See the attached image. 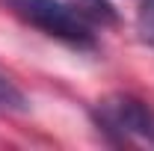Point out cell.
<instances>
[{"instance_id": "cell-1", "label": "cell", "mask_w": 154, "mask_h": 151, "mask_svg": "<svg viewBox=\"0 0 154 151\" xmlns=\"http://www.w3.org/2000/svg\"><path fill=\"white\" fill-rule=\"evenodd\" d=\"M3 3H9L15 15H21L27 24L38 27L48 36L62 39V42L77 45V48L95 45V36H92L86 18L71 3H59V0H3Z\"/></svg>"}, {"instance_id": "cell-2", "label": "cell", "mask_w": 154, "mask_h": 151, "mask_svg": "<svg viewBox=\"0 0 154 151\" xmlns=\"http://www.w3.org/2000/svg\"><path fill=\"white\" fill-rule=\"evenodd\" d=\"M95 119L104 131L119 133L122 139H139L154 145V110L134 95H110L98 101Z\"/></svg>"}, {"instance_id": "cell-3", "label": "cell", "mask_w": 154, "mask_h": 151, "mask_svg": "<svg viewBox=\"0 0 154 151\" xmlns=\"http://www.w3.org/2000/svg\"><path fill=\"white\" fill-rule=\"evenodd\" d=\"M71 6H74L77 12L86 18H95V21H104V24H113L116 21V12H113V6L107 3V0H68Z\"/></svg>"}, {"instance_id": "cell-4", "label": "cell", "mask_w": 154, "mask_h": 151, "mask_svg": "<svg viewBox=\"0 0 154 151\" xmlns=\"http://www.w3.org/2000/svg\"><path fill=\"white\" fill-rule=\"evenodd\" d=\"M136 33H139V39H142L148 48H154V0H142V3H139Z\"/></svg>"}, {"instance_id": "cell-5", "label": "cell", "mask_w": 154, "mask_h": 151, "mask_svg": "<svg viewBox=\"0 0 154 151\" xmlns=\"http://www.w3.org/2000/svg\"><path fill=\"white\" fill-rule=\"evenodd\" d=\"M24 107H27L24 95L15 89L12 80H6V77L0 74V110H24Z\"/></svg>"}]
</instances>
